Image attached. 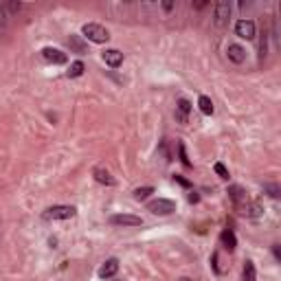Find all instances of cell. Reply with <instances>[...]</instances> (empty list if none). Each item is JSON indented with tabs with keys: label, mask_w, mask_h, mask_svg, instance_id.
<instances>
[{
	"label": "cell",
	"mask_w": 281,
	"mask_h": 281,
	"mask_svg": "<svg viewBox=\"0 0 281 281\" xmlns=\"http://www.w3.org/2000/svg\"><path fill=\"white\" fill-rule=\"evenodd\" d=\"M42 57L51 64H66V53L60 51V49H53V46H46L42 49Z\"/></svg>",
	"instance_id": "7"
},
{
	"label": "cell",
	"mask_w": 281,
	"mask_h": 281,
	"mask_svg": "<svg viewBox=\"0 0 281 281\" xmlns=\"http://www.w3.org/2000/svg\"><path fill=\"white\" fill-rule=\"evenodd\" d=\"M163 9H165V11H172V9H174V2H163Z\"/></svg>",
	"instance_id": "28"
},
{
	"label": "cell",
	"mask_w": 281,
	"mask_h": 281,
	"mask_svg": "<svg viewBox=\"0 0 281 281\" xmlns=\"http://www.w3.org/2000/svg\"><path fill=\"white\" fill-rule=\"evenodd\" d=\"M101 57L110 68H119L121 64H123V53H121L119 49H105Z\"/></svg>",
	"instance_id": "9"
},
{
	"label": "cell",
	"mask_w": 281,
	"mask_h": 281,
	"mask_svg": "<svg viewBox=\"0 0 281 281\" xmlns=\"http://www.w3.org/2000/svg\"><path fill=\"white\" fill-rule=\"evenodd\" d=\"M82 35L86 40L90 42H94V44H103V42H108L110 40V33H108V29H103L101 24H94V22H88V24H84V29H82Z\"/></svg>",
	"instance_id": "1"
},
{
	"label": "cell",
	"mask_w": 281,
	"mask_h": 281,
	"mask_svg": "<svg viewBox=\"0 0 281 281\" xmlns=\"http://www.w3.org/2000/svg\"><path fill=\"white\" fill-rule=\"evenodd\" d=\"M84 75V64L82 62H73L71 68H68V77H79Z\"/></svg>",
	"instance_id": "20"
},
{
	"label": "cell",
	"mask_w": 281,
	"mask_h": 281,
	"mask_svg": "<svg viewBox=\"0 0 281 281\" xmlns=\"http://www.w3.org/2000/svg\"><path fill=\"white\" fill-rule=\"evenodd\" d=\"M174 180H176L178 185H183V187H191V185H189V180H185L183 176H174Z\"/></svg>",
	"instance_id": "26"
},
{
	"label": "cell",
	"mask_w": 281,
	"mask_h": 281,
	"mask_svg": "<svg viewBox=\"0 0 281 281\" xmlns=\"http://www.w3.org/2000/svg\"><path fill=\"white\" fill-rule=\"evenodd\" d=\"M93 176H94V180H97V183H101V185H108V187H112V185H114V178L110 176V172H108V169H103V167H97V169H94Z\"/></svg>",
	"instance_id": "16"
},
{
	"label": "cell",
	"mask_w": 281,
	"mask_h": 281,
	"mask_svg": "<svg viewBox=\"0 0 281 281\" xmlns=\"http://www.w3.org/2000/svg\"><path fill=\"white\" fill-rule=\"evenodd\" d=\"M150 193H154V189L152 187H139V189H134V200H147L150 198Z\"/></svg>",
	"instance_id": "19"
},
{
	"label": "cell",
	"mask_w": 281,
	"mask_h": 281,
	"mask_svg": "<svg viewBox=\"0 0 281 281\" xmlns=\"http://www.w3.org/2000/svg\"><path fill=\"white\" fill-rule=\"evenodd\" d=\"M4 4V9H7V13L11 11V13H15V11H20V9H22V4L20 2H2Z\"/></svg>",
	"instance_id": "25"
},
{
	"label": "cell",
	"mask_w": 281,
	"mask_h": 281,
	"mask_svg": "<svg viewBox=\"0 0 281 281\" xmlns=\"http://www.w3.org/2000/svg\"><path fill=\"white\" fill-rule=\"evenodd\" d=\"M178 154H180V161H183V165H185V167H191V161L187 158V152H185V145H183V143L178 145Z\"/></svg>",
	"instance_id": "22"
},
{
	"label": "cell",
	"mask_w": 281,
	"mask_h": 281,
	"mask_svg": "<svg viewBox=\"0 0 281 281\" xmlns=\"http://www.w3.org/2000/svg\"><path fill=\"white\" fill-rule=\"evenodd\" d=\"M237 209H242V213L248 217H262V213H264V206L259 202H244L237 206Z\"/></svg>",
	"instance_id": "13"
},
{
	"label": "cell",
	"mask_w": 281,
	"mask_h": 281,
	"mask_svg": "<svg viewBox=\"0 0 281 281\" xmlns=\"http://www.w3.org/2000/svg\"><path fill=\"white\" fill-rule=\"evenodd\" d=\"M198 105H200V112L202 114H213V101H211L206 94H202V97L198 99Z\"/></svg>",
	"instance_id": "18"
},
{
	"label": "cell",
	"mask_w": 281,
	"mask_h": 281,
	"mask_svg": "<svg viewBox=\"0 0 281 281\" xmlns=\"http://www.w3.org/2000/svg\"><path fill=\"white\" fill-rule=\"evenodd\" d=\"M220 242H222V246L226 248L229 253L235 251V246H237V240H235V233H233L231 229H224L222 231V235H220Z\"/></svg>",
	"instance_id": "14"
},
{
	"label": "cell",
	"mask_w": 281,
	"mask_h": 281,
	"mask_svg": "<svg viewBox=\"0 0 281 281\" xmlns=\"http://www.w3.org/2000/svg\"><path fill=\"white\" fill-rule=\"evenodd\" d=\"M235 33L240 35L242 40H253L255 38V22L253 20H240L235 24Z\"/></svg>",
	"instance_id": "5"
},
{
	"label": "cell",
	"mask_w": 281,
	"mask_h": 281,
	"mask_svg": "<svg viewBox=\"0 0 281 281\" xmlns=\"http://www.w3.org/2000/svg\"><path fill=\"white\" fill-rule=\"evenodd\" d=\"M215 174H217V176H220V178H224V180H229V169H226L224 165H222V163H215Z\"/></svg>",
	"instance_id": "21"
},
{
	"label": "cell",
	"mask_w": 281,
	"mask_h": 281,
	"mask_svg": "<svg viewBox=\"0 0 281 281\" xmlns=\"http://www.w3.org/2000/svg\"><path fill=\"white\" fill-rule=\"evenodd\" d=\"M7 22H9V13L4 9V4L0 2V26H7Z\"/></svg>",
	"instance_id": "24"
},
{
	"label": "cell",
	"mask_w": 281,
	"mask_h": 281,
	"mask_svg": "<svg viewBox=\"0 0 281 281\" xmlns=\"http://www.w3.org/2000/svg\"><path fill=\"white\" fill-rule=\"evenodd\" d=\"M77 213L75 206L71 204H55V206H49V209L44 211V217L46 220H68V217H73Z\"/></svg>",
	"instance_id": "2"
},
{
	"label": "cell",
	"mask_w": 281,
	"mask_h": 281,
	"mask_svg": "<svg viewBox=\"0 0 281 281\" xmlns=\"http://www.w3.org/2000/svg\"><path fill=\"white\" fill-rule=\"evenodd\" d=\"M68 46H71L73 53H79V55H86L88 53V44H86V40H84V35L73 33L71 38H68Z\"/></svg>",
	"instance_id": "11"
},
{
	"label": "cell",
	"mask_w": 281,
	"mask_h": 281,
	"mask_svg": "<svg viewBox=\"0 0 281 281\" xmlns=\"http://www.w3.org/2000/svg\"><path fill=\"white\" fill-rule=\"evenodd\" d=\"M147 209H150L154 215H169L176 211V202H174V200H167V198H158V200H152V202L147 204Z\"/></svg>",
	"instance_id": "3"
},
{
	"label": "cell",
	"mask_w": 281,
	"mask_h": 281,
	"mask_svg": "<svg viewBox=\"0 0 281 281\" xmlns=\"http://www.w3.org/2000/svg\"><path fill=\"white\" fill-rule=\"evenodd\" d=\"M119 273V259H105V262L101 264V268H99V277L101 279H110L114 277V275Z\"/></svg>",
	"instance_id": "10"
},
{
	"label": "cell",
	"mask_w": 281,
	"mask_h": 281,
	"mask_svg": "<svg viewBox=\"0 0 281 281\" xmlns=\"http://www.w3.org/2000/svg\"><path fill=\"white\" fill-rule=\"evenodd\" d=\"M198 200H200V195L195 193V191H191V193H189V202H198Z\"/></svg>",
	"instance_id": "27"
},
{
	"label": "cell",
	"mask_w": 281,
	"mask_h": 281,
	"mask_svg": "<svg viewBox=\"0 0 281 281\" xmlns=\"http://www.w3.org/2000/svg\"><path fill=\"white\" fill-rule=\"evenodd\" d=\"M189 112H191V103L187 99H178V105H176V119L180 123H187L189 121Z\"/></svg>",
	"instance_id": "12"
},
{
	"label": "cell",
	"mask_w": 281,
	"mask_h": 281,
	"mask_svg": "<svg viewBox=\"0 0 281 281\" xmlns=\"http://www.w3.org/2000/svg\"><path fill=\"white\" fill-rule=\"evenodd\" d=\"M264 191H268L270 198H279V187L277 185H264Z\"/></svg>",
	"instance_id": "23"
},
{
	"label": "cell",
	"mask_w": 281,
	"mask_h": 281,
	"mask_svg": "<svg viewBox=\"0 0 281 281\" xmlns=\"http://www.w3.org/2000/svg\"><path fill=\"white\" fill-rule=\"evenodd\" d=\"M229 195H231V200L235 202L237 206L244 204V202H248V195L246 191H244L242 187H237V185H233V187H229Z\"/></svg>",
	"instance_id": "15"
},
{
	"label": "cell",
	"mask_w": 281,
	"mask_h": 281,
	"mask_svg": "<svg viewBox=\"0 0 281 281\" xmlns=\"http://www.w3.org/2000/svg\"><path fill=\"white\" fill-rule=\"evenodd\" d=\"M178 281H191V279H187V277H180Z\"/></svg>",
	"instance_id": "29"
},
{
	"label": "cell",
	"mask_w": 281,
	"mask_h": 281,
	"mask_svg": "<svg viewBox=\"0 0 281 281\" xmlns=\"http://www.w3.org/2000/svg\"><path fill=\"white\" fill-rule=\"evenodd\" d=\"M226 55L233 64H244L246 62V49L242 44H229L226 46Z\"/></svg>",
	"instance_id": "8"
},
{
	"label": "cell",
	"mask_w": 281,
	"mask_h": 281,
	"mask_svg": "<svg viewBox=\"0 0 281 281\" xmlns=\"http://www.w3.org/2000/svg\"><path fill=\"white\" fill-rule=\"evenodd\" d=\"M110 222L116 226H141L143 220L139 215H130V213H119V215H112Z\"/></svg>",
	"instance_id": "6"
},
{
	"label": "cell",
	"mask_w": 281,
	"mask_h": 281,
	"mask_svg": "<svg viewBox=\"0 0 281 281\" xmlns=\"http://www.w3.org/2000/svg\"><path fill=\"white\" fill-rule=\"evenodd\" d=\"M242 279L244 281H257V273H255V264L251 259L244 262V270H242Z\"/></svg>",
	"instance_id": "17"
},
{
	"label": "cell",
	"mask_w": 281,
	"mask_h": 281,
	"mask_svg": "<svg viewBox=\"0 0 281 281\" xmlns=\"http://www.w3.org/2000/svg\"><path fill=\"white\" fill-rule=\"evenodd\" d=\"M229 20H231V2H215V18H213V22L215 26H226L229 24Z\"/></svg>",
	"instance_id": "4"
}]
</instances>
